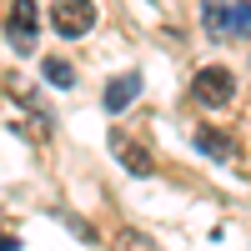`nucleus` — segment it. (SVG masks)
<instances>
[{
    "instance_id": "1",
    "label": "nucleus",
    "mask_w": 251,
    "mask_h": 251,
    "mask_svg": "<svg viewBox=\"0 0 251 251\" xmlns=\"http://www.w3.org/2000/svg\"><path fill=\"white\" fill-rule=\"evenodd\" d=\"M231 96H236V75L226 66H206L191 80V100L196 106H231Z\"/></svg>"
},
{
    "instance_id": "2",
    "label": "nucleus",
    "mask_w": 251,
    "mask_h": 251,
    "mask_svg": "<svg viewBox=\"0 0 251 251\" xmlns=\"http://www.w3.org/2000/svg\"><path fill=\"white\" fill-rule=\"evenodd\" d=\"M50 25L66 40H75V35H86L96 25V5H91V0H55V5H50Z\"/></svg>"
},
{
    "instance_id": "3",
    "label": "nucleus",
    "mask_w": 251,
    "mask_h": 251,
    "mask_svg": "<svg viewBox=\"0 0 251 251\" xmlns=\"http://www.w3.org/2000/svg\"><path fill=\"white\" fill-rule=\"evenodd\" d=\"M35 25H40L35 0H15V5H10V46L15 50H30L35 46Z\"/></svg>"
},
{
    "instance_id": "4",
    "label": "nucleus",
    "mask_w": 251,
    "mask_h": 251,
    "mask_svg": "<svg viewBox=\"0 0 251 251\" xmlns=\"http://www.w3.org/2000/svg\"><path fill=\"white\" fill-rule=\"evenodd\" d=\"M136 96H141V71H126L106 86V111H126Z\"/></svg>"
},
{
    "instance_id": "5",
    "label": "nucleus",
    "mask_w": 251,
    "mask_h": 251,
    "mask_svg": "<svg viewBox=\"0 0 251 251\" xmlns=\"http://www.w3.org/2000/svg\"><path fill=\"white\" fill-rule=\"evenodd\" d=\"M111 146H116V156L126 161V171H136V176H151V156L141 151V141H131V136H111Z\"/></svg>"
},
{
    "instance_id": "6",
    "label": "nucleus",
    "mask_w": 251,
    "mask_h": 251,
    "mask_svg": "<svg viewBox=\"0 0 251 251\" xmlns=\"http://www.w3.org/2000/svg\"><path fill=\"white\" fill-rule=\"evenodd\" d=\"M196 146H201L211 161H231V156H236V141L226 136V131H211V126H201V131H196Z\"/></svg>"
},
{
    "instance_id": "7",
    "label": "nucleus",
    "mask_w": 251,
    "mask_h": 251,
    "mask_svg": "<svg viewBox=\"0 0 251 251\" xmlns=\"http://www.w3.org/2000/svg\"><path fill=\"white\" fill-rule=\"evenodd\" d=\"M40 75H46L50 86H60V91H71V86H75V71H71V60H66V55H46V60H40Z\"/></svg>"
},
{
    "instance_id": "8",
    "label": "nucleus",
    "mask_w": 251,
    "mask_h": 251,
    "mask_svg": "<svg viewBox=\"0 0 251 251\" xmlns=\"http://www.w3.org/2000/svg\"><path fill=\"white\" fill-rule=\"evenodd\" d=\"M201 15H206V30H211V35H226V25H231L226 0H201Z\"/></svg>"
},
{
    "instance_id": "9",
    "label": "nucleus",
    "mask_w": 251,
    "mask_h": 251,
    "mask_svg": "<svg viewBox=\"0 0 251 251\" xmlns=\"http://www.w3.org/2000/svg\"><path fill=\"white\" fill-rule=\"evenodd\" d=\"M116 251H161L151 236H146V231H136V226H126V231L116 236Z\"/></svg>"
},
{
    "instance_id": "10",
    "label": "nucleus",
    "mask_w": 251,
    "mask_h": 251,
    "mask_svg": "<svg viewBox=\"0 0 251 251\" xmlns=\"http://www.w3.org/2000/svg\"><path fill=\"white\" fill-rule=\"evenodd\" d=\"M0 86H5V91H10L15 100H20V106H30V111H40V96H35V91H30L25 80H20V75H5V80H0Z\"/></svg>"
},
{
    "instance_id": "11",
    "label": "nucleus",
    "mask_w": 251,
    "mask_h": 251,
    "mask_svg": "<svg viewBox=\"0 0 251 251\" xmlns=\"http://www.w3.org/2000/svg\"><path fill=\"white\" fill-rule=\"evenodd\" d=\"M226 30H236V35H251V5H236L231 10V25Z\"/></svg>"
},
{
    "instance_id": "12",
    "label": "nucleus",
    "mask_w": 251,
    "mask_h": 251,
    "mask_svg": "<svg viewBox=\"0 0 251 251\" xmlns=\"http://www.w3.org/2000/svg\"><path fill=\"white\" fill-rule=\"evenodd\" d=\"M0 251H20V241L15 236H0Z\"/></svg>"
}]
</instances>
